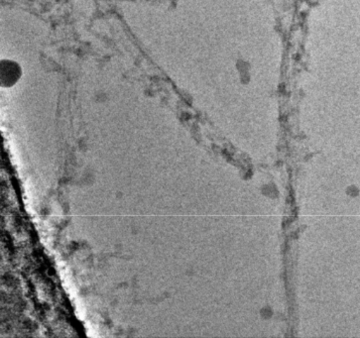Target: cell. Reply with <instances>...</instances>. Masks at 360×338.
I'll return each instance as SVG.
<instances>
[{
	"label": "cell",
	"mask_w": 360,
	"mask_h": 338,
	"mask_svg": "<svg viewBox=\"0 0 360 338\" xmlns=\"http://www.w3.org/2000/svg\"><path fill=\"white\" fill-rule=\"evenodd\" d=\"M21 77V67L17 63L4 60L0 65V79L2 88H11L19 81Z\"/></svg>",
	"instance_id": "6da1fadb"
}]
</instances>
